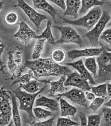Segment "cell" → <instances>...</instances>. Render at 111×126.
I'll use <instances>...</instances> for the list:
<instances>
[{"mask_svg":"<svg viewBox=\"0 0 111 126\" xmlns=\"http://www.w3.org/2000/svg\"><path fill=\"white\" fill-rule=\"evenodd\" d=\"M24 66L32 71L36 79L49 77L61 76L71 72V70L65 65L56 63L51 58H39L32 61H26Z\"/></svg>","mask_w":111,"mask_h":126,"instance_id":"obj_1","label":"cell"},{"mask_svg":"<svg viewBox=\"0 0 111 126\" xmlns=\"http://www.w3.org/2000/svg\"><path fill=\"white\" fill-rule=\"evenodd\" d=\"M102 12L103 11L100 6H96L90 9L88 13L80 18L74 20H68L62 17H60V18L65 23L82 27L90 31L99 21Z\"/></svg>","mask_w":111,"mask_h":126,"instance_id":"obj_2","label":"cell"},{"mask_svg":"<svg viewBox=\"0 0 111 126\" xmlns=\"http://www.w3.org/2000/svg\"><path fill=\"white\" fill-rule=\"evenodd\" d=\"M46 84H45L40 92L34 94L28 93L22 90L19 87L13 92L16 97L19 101V109L27 113L30 119L35 118L33 113V109L36 98L45 88Z\"/></svg>","mask_w":111,"mask_h":126,"instance_id":"obj_3","label":"cell"},{"mask_svg":"<svg viewBox=\"0 0 111 126\" xmlns=\"http://www.w3.org/2000/svg\"><path fill=\"white\" fill-rule=\"evenodd\" d=\"M10 92L0 85V126H6L11 122L12 106Z\"/></svg>","mask_w":111,"mask_h":126,"instance_id":"obj_4","label":"cell"},{"mask_svg":"<svg viewBox=\"0 0 111 126\" xmlns=\"http://www.w3.org/2000/svg\"><path fill=\"white\" fill-rule=\"evenodd\" d=\"M110 20L111 15L107 11H103L100 19L93 28L84 34L92 46H95L98 44L102 33Z\"/></svg>","mask_w":111,"mask_h":126,"instance_id":"obj_5","label":"cell"},{"mask_svg":"<svg viewBox=\"0 0 111 126\" xmlns=\"http://www.w3.org/2000/svg\"><path fill=\"white\" fill-rule=\"evenodd\" d=\"M53 27L57 29L60 32V37L56 41V44L73 43L77 44L80 47L82 46V39L78 32L73 27L70 26H54Z\"/></svg>","mask_w":111,"mask_h":126,"instance_id":"obj_6","label":"cell"},{"mask_svg":"<svg viewBox=\"0 0 111 126\" xmlns=\"http://www.w3.org/2000/svg\"><path fill=\"white\" fill-rule=\"evenodd\" d=\"M21 8L36 27L38 32L42 22L48 18L46 16L36 11L23 0H18L17 4L14 6Z\"/></svg>","mask_w":111,"mask_h":126,"instance_id":"obj_7","label":"cell"},{"mask_svg":"<svg viewBox=\"0 0 111 126\" xmlns=\"http://www.w3.org/2000/svg\"><path fill=\"white\" fill-rule=\"evenodd\" d=\"M64 83L65 87L71 86L84 92L89 91L91 87L89 82L76 71L71 72L66 76Z\"/></svg>","mask_w":111,"mask_h":126,"instance_id":"obj_8","label":"cell"},{"mask_svg":"<svg viewBox=\"0 0 111 126\" xmlns=\"http://www.w3.org/2000/svg\"><path fill=\"white\" fill-rule=\"evenodd\" d=\"M63 97L68 98L72 102L80 106L85 107L88 106L89 102L86 99L85 93L80 89L73 88L67 92L57 95V98L59 99Z\"/></svg>","mask_w":111,"mask_h":126,"instance_id":"obj_9","label":"cell"},{"mask_svg":"<svg viewBox=\"0 0 111 126\" xmlns=\"http://www.w3.org/2000/svg\"><path fill=\"white\" fill-rule=\"evenodd\" d=\"M36 35V32L25 22L22 21L19 23L18 31L13 35V36L23 44L28 45L32 39L35 38Z\"/></svg>","mask_w":111,"mask_h":126,"instance_id":"obj_10","label":"cell"},{"mask_svg":"<svg viewBox=\"0 0 111 126\" xmlns=\"http://www.w3.org/2000/svg\"><path fill=\"white\" fill-rule=\"evenodd\" d=\"M102 47H91L80 50H72L67 53V57L72 60L83 57H98L103 51Z\"/></svg>","mask_w":111,"mask_h":126,"instance_id":"obj_11","label":"cell"},{"mask_svg":"<svg viewBox=\"0 0 111 126\" xmlns=\"http://www.w3.org/2000/svg\"><path fill=\"white\" fill-rule=\"evenodd\" d=\"M64 64L72 67L76 70V72L82 75L84 78L86 79L91 84L95 85L96 84L91 74L87 70L85 67L82 59H80L74 62L65 63Z\"/></svg>","mask_w":111,"mask_h":126,"instance_id":"obj_12","label":"cell"},{"mask_svg":"<svg viewBox=\"0 0 111 126\" xmlns=\"http://www.w3.org/2000/svg\"><path fill=\"white\" fill-rule=\"evenodd\" d=\"M36 107H43L48 109L51 111H58L59 109V104L57 100L42 95L35 100Z\"/></svg>","mask_w":111,"mask_h":126,"instance_id":"obj_13","label":"cell"},{"mask_svg":"<svg viewBox=\"0 0 111 126\" xmlns=\"http://www.w3.org/2000/svg\"><path fill=\"white\" fill-rule=\"evenodd\" d=\"M66 76L62 75L56 81H47V83L50 85V89L48 90V95L53 96L55 95H58L65 92L66 87L64 85L66 81Z\"/></svg>","mask_w":111,"mask_h":126,"instance_id":"obj_14","label":"cell"},{"mask_svg":"<svg viewBox=\"0 0 111 126\" xmlns=\"http://www.w3.org/2000/svg\"><path fill=\"white\" fill-rule=\"evenodd\" d=\"M66 7L63 16L73 17L76 19L81 5V0H67L65 1Z\"/></svg>","mask_w":111,"mask_h":126,"instance_id":"obj_15","label":"cell"},{"mask_svg":"<svg viewBox=\"0 0 111 126\" xmlns=\"http://www.w3.org/2000/svg\"><path fill=\"white\" fill-rule=\"evenodd\" d=\"M33 6L35 9H40L47 13L56 22V16L58 15L56 10L47 1L43 0H32Z\"/></svg>","mask_w":111,"mask_h":126,"instance_id":"obj_16","label":"cell"},{"mask_svg":"<svg viewBox=\"0 0 111 126\" xmlns=\"http://www.w3.org/2000/svg\"><path fill=\"white\" fill-rule=\"evenodd\" d=\"M59 99L61 117L74 116L77 112V108L70 104L63 97H60Z\"/></svg>","mask_w":111,"mask_h":126,"instance_id":"obj_17","label":"cell"},{"mask_svg":"<svg viewBox=\"0 0 111 126\" xmlns=\"http://www.w3.org/2000/svg\"><path fill=\"white\" fill-rule=\"evenodd\" d=\"M7 67L12 78L17 79L22 75L23 68H20L14 62L13 58V52L10 51L8 53V60Z\"/></svg>","mask_w":111,"mask_h":126,"instance_id":"obj_18","label":"cell"},{"mask_svg":"<svg viewBox=\"0 0 111 126\" xmlns=\"http://www.w3.org/2000/svg\"><path fill=\"white\" fill-rule=\"evenodd\" d=\"M105 1L97 0H81V5L79 11L81 15H84L92 8L96 6H101L104 5Z\"/></svg>","mask_w":111,"mask_h":126,"instance_id":"obj_19","label":"cell"},{"mask_svg":"<svg viewBox=\"0 0 111 126\" xmlns=\"http://www.w3.org/2000/svg\"><path fill=\"white\" fill-rule=\"evenodd\" d=\"M41 82L37 79H33L26 84L19 85V87L28 93L34 94L40 92L43 88H41Z\"/></svg>","mask_w":111,"mask_h":126,"instance_id":"obj_20","label":"cell"},{"mask_svg":"<svg viewBox=\"0 0 111 126\" xmlns=\"http://www.w3.org/2000/svg\"><path fill=\"white\" fill-rule=\"evenodd\" d=\"M10 93L11 95L12 106V116L13 123L15 125V126H22L21 118L17 102V98L13 92H10Z\"/></svg>","mask_w":111,"mask_h":126,"instance_id":"obj_21","label":"cell"},{"mask_svg":"<svg viewBox=\"0 0 111 126\" xmlns=\"http://www.w3.org/2000/svg\"><path fill=\"white\" fill-rule=\"evenodd\" d=\"M52 24L50 20H48L46 23V28L43 32L40 35H37L35 39H44L47 43L51 45H54L56 44L55 38L53 35L51 31Z\"/></svg>","mask_w":111,"mask_h":126,"instance_id":"obj_22","label":"cell"},{"mask_svg":"<svg viewBox=\"0 0 111 126\" xmlns=\"http://www.w3.org/2000/svg\"><path fill=\"white\" fill-rule=\"evenodd\" d=\"M45 41L46 40L44 39H37L32 54V58L33 60L40 58V56L44 50Z\"/></svg>","mask_w":111,"mask_h":126,"instance_id":"obj_23","label":"cell"},{"mask_svg":"<svg viewBox=\"0 0 111 126\" xmlns=\"http://www.w3.org/2000/svg\"><path fill=\"white\" fill-rule=\"evenodd\" d=\"M84 63L87 70L95 78L98 71V65L95 58H87L85 60Z\"/></svg>","mask_w":111,"mask_h":126,"instance_id":"obj_24","label":"cell"},{"mask_svg":"<svg viewBox=\"0 0 111 126\" xmlns=\"http://www.w3.org/2000/svg\"><path fill=\"white\" fill-rule=\"evenodd\" d=\"M33 115L35 118L39 120L44 121L50 117L52 113L50 110L44 109L41 107H35L33 109Z\"/></svg>","mask_w":111,"mask_h":126,"instance_id":"obj_25","label":"cell"},{"mask_svg":"<svg viewBox=\"0 0 111 126\" xmlns=\"http://www.w3.org/2000/svg\"><path fill=\"white\" fill-rule=\"evenodd\" d=\"M91 92H92L96 97H102L105 99L108 96L107 83H101L91 88Z\"/></svg>","mask_w":111,"mask_h":126,"instance_id":"obj_26","label":"cell"},{"mask_svg":"<svg viewBox=\"0 0 111 126\" xmlns=\"http://www.w3.org/2000/svg\"><path fill=\"white\" fill-rule=\"evenodd\" d=\"M66 55L65 51L63 49L57 48L52 50L51 54V58L56 63L60 64L64 61Z\"/></svg>","mask_w":111,"mask_h":126,"instance_id":"obj_27","label":"cell"},{"mask_svg":"<svg viewBox=\"0 0 111 126\" xmlns=\"http://www.w3.org/2000/svg\"><path fill=\"white\" fill-rule=\"evenodd\" d=\"M111 58V52L108 51L104 49L102 53L96 59L98 66L108 64L110 62Z\"/></svg>","mask_w":111,"mask_h":126,"instance_id":"obj_28","label":"cell"},{"mask_svg":"<svg viewBox=\"0 0 111 126\" xmlns=\"http://www.w3.org/2000/svg\"><path fill=\"white\" fill-rule=\"evenodd\" d=\"M33 79H36L34 77V75L32 71L29 70L26 73L21 75L20 77L16 79V80L14 82L13 84L16 83H19V85H22L26 84L30 81Z\"/></svg>","mask_w":111,"mask_h":126,"instance_id":"obj_29","label":"cell"},{"mask_svg":"<svg viewBox=\"0 0 111 126\" xmlns=\"http://www.w3.org/2000/svg\"><path fill=\"white\" fill-rule=\"evenodd\" d=\"M13 52V58L14 62L17 64V65L22 68H24V66H23V59L22 54L23 51L21 48L18 47L16 51Z\"/></svg>","mask_w":111,"mask_h":126,"instance_id":"obj_30","label":"cell"},{"mask_svg":"<svg viewBox=\"0 0 111 126\" xmlns=\"http://www.w3.org/2000/svg\"><path fill=\"white\" fill-rule=\"evenodd\" d=\"M79 125L80 124L72 121L69 118L60 117L57 118L56 126H75Z\"/></svg>","mask_w":111,"mask_h":126,"instance_id":"obj_31","label":"cell"},{"mask_svg":"<svg viewBox=\"0 0 111 126\" xmlns=\"http://www.w3.org/2000/svg\"><path fill=\"white\" fill-rule=\"evenodd\" d=\"M105 99L102 97H96L94 99L90 102L89 108L94 112L97 111L104 104Z\"/></svg>","mask_w":111,"mask_h":126,"instance_id":"obj_32","label":"cell"},{"mask_svg":"<svg viewBox=\"0 0 111 126\" xmlns=\"http://www.w3.org/2000/svg\"><path fill=\"white\" fill-rule=\"evenodd\" d=\"M101 117L99 114H91L87 117V126H100Z\"/></svg>","mask_w":111,"mask_h":126,"instance_id":"obj_33","label":"cell"},{"mask_svg":"<svg viewBox=\"0 0 111 126\" xmlns=\"http://www.w3.org/2000/svg\"><path fill=\"white\" fill-rule=\"evenodd\" d=\"M102 115L105 126H111V108L104 107L102 109Z\"/></svg>","mask_w":111,"mask_h":126,"instance_id":"obj_34","label":"cell"},{"mask_svg":"<svg viewBox=\"0 0 111 126\" xmlns=\"http://www.w3.org/2000/svg\"><path fill=\"white\" fill-rule=\"evenodd\" d=\"M18 15L16 12L11 11L7 13L5 17V20L6 22L11 25L15 24L18 20Z\"/></svg>","mask_w":111,"mask_h":126,"instance_id":"obj_35","label":"cell"},{"mask_svg":"<svg viewBox=\"0 0 111 126\" xmlns=\"http://www.w3.org/2000/svg\"><path fill=\"white\" fill-rule=\"evenodd\" d=\"M55 116H53L47 120L32 123L29 126H53L54 123Z\"/></svg>","mask_w":111,"mask_h":126,"instance_id":"obj_36","label":"cell"},{"mask_svg":"<svg viewBox=\"0 0 111 126\" xmlns=\"http://www.w3.org/2000/svg\"><path fill=\"white\" fill-rule=\"evenodd\" d=\"M100 38L111 46V27L104 31L102 33Z\"/></svg>","mask_w":111,"mask_h":126,"instance_id":"obj_37","label":"cell"},{"mask_svg":"<svg viewBox=\"0 0 111 126\" xmlns=\"http://www.w3.org/2000/svg\"><path fill=\"white\" fill-rule=\"evenodd\" d=\"M50 2L54 3L59 7H60L62 9L65 10L66 7V1L65 0H50Z\"/></svg>","mask_w":111,"mask_h":126,"instance_id":"obj_38","label":"cell"},{"mask_svg":"<svg viewBox=\"0 0 111 126\" xmlns=\"http://www.w3.org/2000/svg\"><path fill=\"white\" fill-rule=\"evenodd\" d=\"M85 97L87 101L88 102H90V103L92 102L96 97L95 95L92 92L90 91L85 92Z\"/></svg>","mask_w":111,"mask_h":126,"instance_id":"obj_39","label":"cell"},{"mask_svg":"<svg viewBox=\"0 0 111 126\" xmlns=\"http://www.w3.org/2000/svg\"><path fill=\"white\" fill-rule=\"evenodd\" d=\"M79 118L80 120V126H87V117L86 114L83 112H81L79 114Z\"/></svg>","mask_w":111,"mask_h":126,"instance_id":"obj_40","label":"cell"},{"mask_svg":"<svg viewBox=\"0 0 111 126\" xmlns=\"http://www.w3.org/2000/svg\"><path fill=\"white\" fill-rule=\"evenodd\" d=\"M4 49V45L2 41L0 39V66L1 68H4L5 67V65H4L3 62L1 60V55Z\"/></svg>","mask_w":111,"mask_h":126,"instance_id":"obj_41","label":"cell"},{"mask_svg":"<svg viewBox=\"0 0 111 126\" xmlns=\"http://www.w3.org/2000/svg\"><path fill=\"white\" fill-rule=\"evenodd\" d=\"M107 93L109 96H111V83H107Z\"/></svg>","mask_w":111,"mask_h":126,"instance_id":"obj_42","label":"cell"},{"mask_svg":"<svg viewBox=\"0 0 111 126\" xmlns=\"http://www.w3.org/2000/svg\"><path fill=\"white\" fill-rule=\"evenodd\" d=\"M104 105L106 106V107H110V108H111V96H110V99L109 100V101L106 102Z\"/></svg>","mask_w":111,"mask_h":126,"instance_id":"obj_43","label":"cell"},{"mask_svg":"<svg viewBox=\"0 0 111 126\" xmlns=\"http://www.w3.org/2000/svg\"><path fill=\"white\" fill-rule=\"evenodd\" d=\"M3 4H4V2L3 1L0 0V11L3 6Z\"/></svg>","mask_w":111,"mask_h":126,"instance_id":"obj_44","label":"cell"},{"mask_svg":"<svg viewBox=\"0 0 111 126\" xmlns=\"http://www.w3.org/2000/svg\"><path fill=\"white\" fill-rule=\"evenodd\" d=\"M111 26V20L107 25V26Z\"/></svg>","mask_w":111,"mask_h":126,"instance_id":"obj_45","label":"cell"},{"mask_svg":"<svg viewBox=\"0 0 111 126\" xmlns=\"http://www.w3.org/2000/svg\"><path fill=\"white\" fill-rule=\"evenodd\" d=\"M12 123H13V122H11L8 125H7L6 126H12Z\"/></svg>","mask_w":111,"mask_h":126,"instance_id":"obj_46","label":"cell"},{"mask_svg":"<svg viewBox=\"0 0 111 126\" xmlns=\"http://www.w3.org/2000/svg\"><path fill=\"white\" fill-rule=\"evenodd\" d=\"M3 68H0V71L2 70H3Z\"/></svg>","mask_w":111,"mask_h":126,"instance_id":"obj_47","label":"cell"},{"mask_svg":"<svg viewBox=\"0 0 111 126\" xmlns=\"http://www.w3.org/2000/svg\"><path fill=\"white\" fill-rule=\"evenodd\" d=\"M110 64H111V60H110Z\"/></svg>","mask_w":111,"mask_h":126,"instance_id":"obj_48","label":"cell"}]
</instances>
